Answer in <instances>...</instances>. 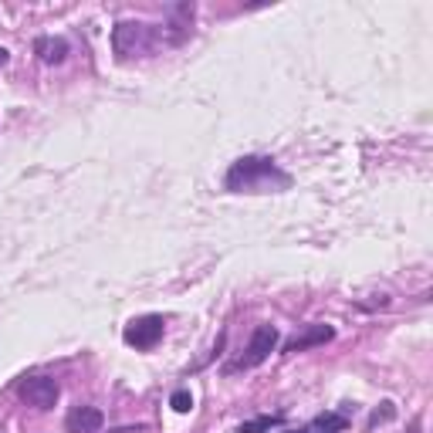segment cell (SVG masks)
I'll return each instance as SVG.
<instances>
[{"label":"cell","mask_w":433,"mask_h":433,"mask_svg":"<svg viewBox=\"0 0 433 433\" xmlns=\"http://www.w3.org/2000/svg\"><path fill=\"white\" fill-rule=\"evenodd\" d=\"M291 179L275 166V159L264 156H244L230 166L227 173V190H247V193H268L275 186H288Z\"/></svg>","instance_id":"1"},{"label":"cell","mask_w":433,"mask_h":433,"mask_svg":"<svg viewBox=\"0 0 433 433\" xmlns=\"http://www.w3.org/2000/svg\"><path fill=\"white\" fill-rule=\"evenodd\" d=\"M156 44V31L142 21H119L112 31V48L119 58H136L146 54Z\"/></svg>","instance_id":"2"},{"label":"cell","mask_w":433,"mask_h":433,"mask_svg":"<svg viewBox=\"0 0 433 433\" xmlns=\"http://www.w3.org/2000/svg\"><path fill=\"white\" fill-rule=\"evenodd\" d=\"M17 396L34 409H51L58 403V396H61V386L51 376H31V379L17 386Z\"/></svg>","instance_id":"3"},{"label":"cell","mask_w":433,"mask_h":433,"mask_svg":"<svg viewBox=\"0 0 433 433\" xmlns=\"http://www.w3.org/2000/svg\"><path fill=\"white\" fill-rule=\"evenodd\" d=\"M275 345H278V329L275 325H257L251 342H247V352L237 359L230 369H254V366H261L264 359L275 352Z\"/></svg>","instance_id":"4"},{"label":"cell","mask_w":433,"mask_h":433,"mask_svg":"<svg viewBox=\"0 0 433 433\" xmlns=\"http://www.w3.org/2000/svg\"><path fill=\"white\" fill-rule=\"evenodd\" d=\"M163 318L159 315H142V318H132L122 332V338H126V345L132 349H153L156 342L163 338Z\"/></svg>","instance_id":"5"},{"label":"cell","mask_w":433,"mask_h":433,"mask_svg":"<svg viewBox=\"0 0 433 433\" xmlns=\"http://www.w3.org/2000/svg\"><path fill=\"white\" fill-rule=\"evenodd\" d=\"M193 3L190 0H183L177 7H170V21L163 27V34H170V44H183L186 38H190V27H193Z\"/></svg>","instance_id":"6"},{"label":"cell","mask_w":433,"mask_h":433,"mask_svg":"<svg viewBox=\"0 0 433 433\" xmlns=\"http://www.w3.org/2000/svg\"><path fill=\"white\" fill-rule=\"evenodd\" d=\"M102 423H105V413L95 407H75L68 413V420H65L68 433H99Z\"/></svg>","instance_id":"7"},{"label":"cell","mask_w":433,"mask_h":433,"mask_svg":"<svg viewBox=\"0 0 433 433\" xmlns=\"http://www.w3.org/2000/svg\"><path fill=\"white\" fill-rule=\"evenodd\" d=\"M332 335H335V329H332V325H308L302 335L288 338L284 352H305V349H311V345H325Z\"/></svg>","instance_id":"8"},{"label":"cell","mask_w":433,"mask_h":433,"mask_svg":"<svg viewBox=\"0 0 433 433\" xmlns=\"http://www.w3.org/2000/svg\"><path fill=\"white\" fill-rule=\"evenodd\" d=\"M34 54L44 61V65H61L68 58V41L65 38H38L34 41Z\"/></svg>","instance_id":"9"},{"label":"cell","mask_w":433,"mask_h":433,"mask_svg":"<svg viewBox=\"0 0 433 433\" xmlns=\"http://www.w3.org/2000/svg\"><path fill=\"white\" fill-rule=\"evenodd\" d=\"M345 430V420L342 416H335V413H329V416H318L311 427H308V433H342Z\"/></svg>","instance_id":"10"},{"label":"cell","mask_w":433,"mask_h":433,"mask_svg":"<svg viewBox=\"0 0 433 433\" xmlns=\"http://www.w3.org/2000/svg\"><path fill=\"white\" fill-rule=\"evenodd\" d=\"M170 407L177 409V413H190V409H193V396H190V389H177V393L170 396Z\"/></svg>","instance_id":"11"},{"label":"cell","mask_w":433,"mask_h":433,"mask_svg":"<svg viewBox=\"0 0 433 433\" xmlns=\"http://www.w3.org/2000/svg\"><path fill=\"white\" fill-rule=\"evenodd\" d=\"M393 416H396V407H393V403H379V409H373V416H369V427L389 423Z\"/></svg>","instance_id":"12"},{"label":"cell","mask_w":433,"mask_h":433,"mask_svg":"<svg viewBox=\"0 0 433 433\" xmlns=\"http://www.w3.org/2000/svg\"><path fill=\"white\" fill-rule=\"evenodd\" d=\"M281 420L278 416H261V420H254V423H244L240 427V433H261V430H271V427H278Z\"/></svg>","instance_id":"13"},{"label":"cell","mask_w":433,"mask_h":433,"mask_svg":"<svg viewBox=\"0 0 433 433\" xmlns=\"http://www.w3.org/2000/svg\"><path fill=\"white\" fill-rule=\"evenodd\" d=\"M7 61H10V51H7V48H0V68H3Z\"/></svg>","instance_id":"14"}]
</instances>
